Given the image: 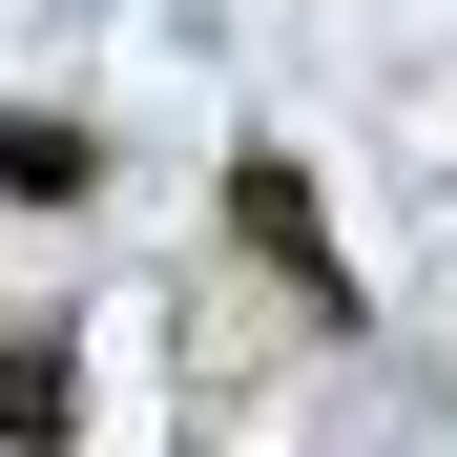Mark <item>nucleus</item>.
Instances as JSON below:
<instances>
[{
  "instance_id": "nucleus-1",
  "label": "nucleus",
  "mask_w": 457,
  "mask_h": 457,
  "mask_svg": "<svg viewBox=\"0 0 457 457\" xmlns=\"http://www.w3.org/2000/svg\"><path fill=\"white\" fill-rule=\"evenodd\" d=\"M228 250H250L312 333H374V270L333 250V208H312V167H291V145H228Z\"/></svg>"
},
{
  "instance_id": "nucleus-2",
  "label": "nucleus",
  "mask_w": 457,
  "mask_h": 457,
  "mask_svg": "<svg viewBox=\"0 0 457 457\" xmlns=\"http://www.w3.org/2000/svg\"><path fill=\"white\" fill-rule=\"evenodd\" d=\"M62 436H84V333L21 312V333H0V457H62Z\"/></svg>"
},
{
  "instance_id": "nucleus-3",
  "label": "nucleus",
  "mask_w": 457,
  "mask_h": 457,
  "mask_svg": "<svg viewBox=\"0 0 457 457\" xmlns=\"http://www.w3.org/2000/svg\"><path fill=\"white\" fill-rule=\"evenodd\" d=\"M104 187V125L84 104H0V208H84Z\"/></svg>"
}]
</instances>
